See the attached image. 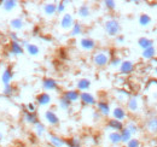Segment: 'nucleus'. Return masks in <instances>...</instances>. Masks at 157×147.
<instances>
[{
  "mask_svg": "<svg viewBox=\"0 0 157 147\" xmlns=\"http://www.w3.org/2000/svg\"><path fill=\"white\" fill-rule=\"evenodd\" d=\"M156 48L152 46V47H149V48H146V50H143V52H141V57H143V59H145V60H152V59H155L156 58Z\"/></svg>",
  "mask_w": 157,
  "mask_h": 147,
  "instance_id": "obj_27",
  "label": "nucleus"
},
{
  "mask_svg": "<svg viewBox=\"0 0 157 147\" xmlns=\"http://www.w3.org/2000/svg\"><path fill=\"white\" fill-rule=\"evenodd\" d=\"M82 33H83V25L80 22H75L74 25H73V28L69 32V35L73 37H76V36H80Z\"/></svg>",
  "mask_w": 157,
  "mask_h": 147,
  "instance_id": "obj_30",
  "label": "nucleus"
},
{
  "mask_svg": "<svg viewBox=\"0 0 157 147\" xmlns=\"http://www.w3.org/2000/svg\"><path fill=\"white\" fill-rule=\"evenodd\" d=\"M46 124L45 123H42V122H39L38 124H35L34 126V133L36 134V136H39L41 138L42 135H45L46 134Z\"/></svg>",
  "mask_w": 157,
  "mask_h": 147,
  "instance_id": "obj_35",
  "label": "nucleus"
},
{
  "mask_svg": "<svg viewBox=\"0 0 157 147\" xmlns=\"http://www.w3.org/2000/svg\"><path fill=\"white\" fill-rule=\"evenodd\" d=\"M111 118L117 119L121 122H124L128 118V112L126 110V107H123L122 105H116L111 109Z\"/></svg>",
  "mask_w": 157,
  "mask_h": 147,
  "instance_id": "obj_5",
  "label": "nucleus"
},
{
  "mask_svg": "<svg viewBox=\"0 0 157 147\" xmlns=\"http://www.w3.org/2000/svg\"><path fill=\"white\" fill-rule=\"evenodd\" d=\"M104 32L108 36L116 37L121 33V24L116 18H109L104 22Z\"/></svg>",
  "mask_w": 157,
  "mask_h": 147,
  "instance_id": "obj_2",
  "label": "nucleus"
},
{
  "mask_svg": "<svg viewBox=\"0 0 157 147\" xmlns=\"http://www.w3.org/2000/svg\"><path fill=\"white\" fill-rule=\"evenodd\" d=\"M121 63H122V59H121L118 55H114V57H111L109 65H110L111 68H120Z\"/></svg>",
  "mask_w": 157,
  "mask_h": 147,
  "instance_id": "obj_38",
  "label": "nucleus"
},
{
  "mask_svg": "<svg viewBox=\"0 0 157 147\" xmlns=\"http://www.w3.org/2000/svg\"><path fill=\"white\" fill-rule=\"evenodd\" d=\"M36 110H38L36 103H28L25 105V111H28V112H36Z\"/></svg>",
  "mask_w": 157,
  "mask_h": 147,
  "instance_id": "obj_43",
  "label": "nucleus"
},
{
  "mask_svg": "<svg viewBox=\"0 0 157 147\" xmlns=\"http://www.w3.org/2000/svg\"><path fill=\"white\" fill-rule=\"evenodd\" d=\"M62 96H64L71 104L80 101V92H78L76 88L75 89H67V91H64L63 94H62Z\"/></svg>",
  "mask_w": 157,
  "mask_h": 147,
  "instance_id": "obj_18",
  "label": "nucleus"
},
{
  "mask_svg": "<svg viewBox=\"0 0 157 147\" xmlns=\"http://www.w3.org/2000/svg\"><path fill=\"white\" fill-rule=\"evenodd\" d=\"M12 80H13V70H12L11 66H6L1 73V83H2V86L11 85Z\"/></svg>",
  "mask_w": 157,
  "mask_h": 147,
  "instance_id": "obj_15",
  "label": "nucleus"
},
{
  "mask_svg": "<svg viewBox=\"0 0 157 147\" xmlns=\"http://www.w3.org/2000/svg\"><path fill=\"white\" fill-rule=\"evenodd\" d=\"M103 5H104V7H105L106 10H109V11H114V10L116 9V1H114V0H105V1L103 2Z\"/></svg>",
  "mask_w": 157,
  "mask_h": 147,
  "instance_id": "obj_40",
  "label": "nucleus"
},
{
  "mask_svg": "<svg viewBox=\"0 0 157 147\" xmlns=\"http://www.w3.org/2000/svg\"><path fill=\"white\" fill-rule=\"evenodd\" d=\"M52 104V96L47 92H41L36 95V105L40 107H46Z\"/></svg>",
  "mask_w": 157,
  "mask_h": 147,
  "instance_id": "obj_13",
  "label": "nucleus"
},
{
  "mask_svg": "<svg viewBox=\"0 0 157 147\" xmlns=\"http://www.w3.org/2000/svg\"><path fill=\"white\" fill-rule=\"evenodd\" d=\"M1 6H2V9L6 12H11L15 9L18 7V1H16V0H4L2 4H1Z\"/></svg>",
  "mask_w": 157,
  "mask_h": 147,
  "instance_id": "obj_28",
  "label": "nucleus"
},
{
  "mask_svg": "<svg viewBox=\"0 0 157 147\" xmlns=\"http://www.w3.org/2000/svg\"><path fill=\"white\" fill-rule=\"evenodd\" d=\"M75 22H76V21H75L74 16H73L71 13L65 12L64 15H62V17L59 19V27H60V29H63V30H69V32H70V29L73 28V25H74Z\"/></svg>",
  "mask_w": 157,
  "mask_h": 147,
  "instance_id": "obj_4",
  "label": "nucleus"
},
{
  "mask_svg": "<svg viewBox=\"0 0 157 147\" xmlns=\"http://www.w3.org/2000/svg\"><path fill=\"white\" fill-rule=\"evenodd\" d=\"M25 52L24 47L21 45V42H11L10 41V53L12 55H22Z\"/></svg>",
  "mask_w": 157,
  "mask_h": 147,
  "instance_id": "obj_24",
  "label": "nucleus"
},
{
  "mask_svg": "<svg viewBox=\"0 0 157 147\" xmlns=\"http://www.w3.org/2000/svg\"><path fill=\"white\" fill-rule=\"evenodd\" d=\"M126 110L128 113H138L140 110V100L137 95H131L128 101L126 103Z\"/></svg>",
  "mask_w": 157,
  "mask_h": 147,
  "instance_id": "obj_9",
  "label": "nucleus"
},
{
  "mask_svg": "<svg viewBox=\"0 0 157 147\" xmlns=\"http://www.w3.org/2000/svg\"><path fill=\"white\" fill-rule=\"evenodd\" d=\"M78 46L85 52H94L97 48V42L92 37H81L78 41Z\"/></svg>",
  "mask_w": 157,
  "mask_h": 147,
  "instance_id": "obj_3",
  "label": "nucleus"
},
{
  "mask_svg": "<svg viewBox=\"0 0 157 147\" xmlns=\"http://www.w3.org/2000/svg\"><path fill=\"white\" fill-rule=\"evenodd\" d=\"M38 32H39V28L35 27V28H34V34H38Z\"/></svg>",
  "mask_w": 157,
  "mask_h": 147,
  "instance_id": "obj_46",
  "label": "nucleus"
},
{
  "mask_svg": "<svg viewBox=\"0 0 157 147\" xmlns=\"http://www.w3.org/2000/svg\"><path fill=\"white\" fill-rule=\"evenodd\" d=\"M126 147H141V142H140L139 139L133 138L132 140H129V141L126 144Z\"/></svg>",
  "mask_w": 157,
  "mask_h": 147,
  "instance_id": "obj_41",
  "label": "nucleus"
},
{
  "mask_svg": "<svg viewBox=\"0 0 157 147\" xmlns=\"http://www.w3.org/2000/svg\"><path fill=\"white\" fill-rule=\"evenodd\" d=\"M124 36L122 35V34H120V35H117V36L115 37V41H116V43H123L124 42Z\"/></svg>",
  "mask_w": 157,
  "mask_h": 147,
  "instance_id": "obj_45",
  "label": "nucleus"
},
{
  "mask_svg": "<svg viewBox=\"0 0 157 147\" xmlns=\"http://www.w3.org/2000/svg\"><path fill=\"white\" fill-rule=\"evenodd\" d=\"M106 128L110 129L111 131H121L124 128V123L117 119H114V118H109L106 121Z\"/></svg>",
  "mask_w": 157,
  "mask_h": 147,
  "instance_id": "obj_19",
  "label": "nucleus"
},
{
  "mask_svg": "<svg viewBox=\"0 0 157 147\" xmlns=\"http://www.w3.org/2000/svg\"><path fill=\"white\" fill-rule=\"evenodd\" d=\"M155 147H157V145H156V146H155Z\"/></svg>",
  "mask_w": 157,
  "mask_h": 147,
  "instance_id": "obj_49",
  "label": "nucleus"
},
{
  "mask_svg": "<svg viewBox=\"0 0 157 147\" xmlns=\"http://www.w3.org/2000/svg\"><path fill=\"white\" fill-rule=\"evenodd\" d=\"M131 93L128 92V91H124L123 88H118L115 91V98H116V100H117L118 103H127L128 101V99L131 98Z\"/></svg>",
  "mask_w": 157,
  "mask_h": 147,
  "instance_id": "obj_21",
  "label": "nucleus"
},
{
  "mask_svg": "<svg viewBox=\"0 0 157 147\" xmlns=\"http://www.w3.org/2000/svg\"><path fill=\"white\" fill-rule=\"evenodd\" d=\"M47 140L50 142V145L52 147H64L65 146V139H63L62 136H59L56 133H47Z\"/></svg>",
  "mask_w": 157,
  "mask_h": 147,
  "instance_id": "obj_11",
  "label": "nucleus"
},
{
  "mask_svg": "<svg viewBox=\"0 0 157 147\" xmlns=\"http://www.w3.org/2000/svg\"><path fill=\"white\" fill-rule=\"evenodd\" d=\"M108 141L113 145V146H117V145H121L122 141H121V134L120 131H110L108 133Z\"/></svg>",
  "mask_w": 157,
  "mask_h": 147,
  "instance_id": "obj_25",
  "label": "nucleus"
},
{
  "mask_svg": "<svg viewBox=\"0 0 157 147\" xmlns=\"http://www.w3.org/2000/svg\"><path fill=\"white\" fill-rule=\"evenodd\" d=\"M91 86H92V82H91V80L87 78V77H82V78L78 80V82H76V89H78L80 93L87 92V91L91 88Z\"/></svg>",
  "mask_w": 157,
  "mask_h": 147,
  "instance_id": "obj_20",
  "label": "nucleus"
},
{
  "mask_svg": "<svg viewBox=\"0 0 157 147\" xmlns=\"http://www.w3.org/2000/svg\"><path fill=\"white\" fill-rule=\"evenodd\" d=\"M155 75H156V77H157V66L155 68Z\"/></svg>",
  "mask_w": 157,
  "mask_h": 147,
  "instance_id": "obj_48",
  "label": "nucleus"
},
{
  "mask_svg": "<svg viewBox=\"0 0 157 147\" xmlns=\"http://www.w3.org/2000/svg\"><path fill=\"white\" fill-rule=\"evenodd\" d=\"M9 37H10V41H11V42H21V37L17 32H12V30H11V32L9 33Z\"/></svg>",
  "mask_w": 157,
  "mask_h": 147,
  "instance_id": "obj_42",
  "label": "nucleus"
},
{
  "mask_svg": "<svg viewBox=\"0 0 157 147\" xmlns=\"http://www.w3.org/2000/svg\"><path fill=\"white\" fill-rule=\"evenodd\" d=\"M23 121L29 126H35L40 122L36 112H28V111H23Z\"/></svg>",
  "mask_w": 157,
  "mask_h": 147,
  "instance_id": "obj_16",
  "label": "nucleus"
},
{
  "mask_svg": "<svg viewBox=\"0 0 157 147\" xmlns=\"http://www.w3.org/2000/svg\"><path fill=\"white\" fill-rule=\"evenodd\" d=\"M71 103L69 101V100H67L64 96H60L58 100V107L60 110L63 111H69L70 110V107H71Z\"/></svg>",
  "mask_w": 157,
  "mask_h": 147,
  "instance_id": "obj_34",
  "label": "nucleus"
},
{
  "mask_svg": "<svg viewBox=\"0 0 157 147\" xmlns=\"http://www.w3.org/2000/svg\"><path fill=\"white\" fill-rule=\"evenodd\" d=\"M120 134H121V141H122V144H124V145H126L129 140H132V139H133V134H132L128 129L126 128V127L120 131Z\"/></svg>",
  "mask_w": 157,
  "mask_h": 147,
  "instance_id": "obj_33",
  "label": "nucleus"
},
{
  "mask_svg": "<svg viewBox=\"0 0 157 147\" xmlns=\"http://www.w3.org/2000/svg\"><path fill=\"white\" fill-rule=\"evenodd\" d=\"M25 50V52L28 53L29 55H32V57H36V55H40V47L36 45V43H28V46L24 48Z\"/></svg>",
  "mask_w": 157,
  "mask_h": 147,
  "instance_id": "obj_31",
  "label": "nucleus"
},
{
  "mask_svg": "<svg viewBox=\"0 0 157 147\" xmlns=\"http://www.w3.org/2000/svg\"><path fill=\"white\" fill-rule=\"evenodd\" d=\"M25 23H24V19L22 17H15L10 21V27L12 29V32H18V30H22L24 28Z\"/></svg>",
  "mask_w": 157,
  "mask_h": 147,
  "instance_id": "obj_23",
  "label": "nucleus"
},
{
  "mask_svg": "<svg viewBox=\"0 0 157 147\" xmlns=\"http://www.w3.org/2000/svg\"><path fill=\"white\" fill-rule=\"evenodd\" d=\"M44 119L51 127H57V126H59V123H60L59 116L53 110H51V109H48V110H46L44 112Z\"/></svg>",
  "mask_w": 157,
  "mask_h": 147,
  "instance_id": "obj_6",
  "label": "nucleus"
},
{
  "mask_svg": "<svg viewBox=\"0 0 157 147\" xmlns=\"http://www.w3.org/2000/svg\"><path fill=\"white\" fill-rule=\"evenodd\" d=\"M96 110L101 115V117H109L111 115V106L106 100H98L96 105Z\"/></svg>",
  "mask_w": 157,
  "mask_h": 147,
  "instance_id": "obj_12",
  "label": "nucleus"
},
{
  "mask_svg": "<svg viewBox=\"0 0 157 147\" xmlns=\"http://www.w3.org/2000/svg\"><path fill=\"white\" fill-rule=\"evenodd\" d=\"M138 23H139L140 27L146 28V27H149V25L152 23V18H151V16L147 15V13H141V15H139V17H138Z\"/></svg>",
  "mask_w": 157,
  "mask_h": 147,
  "instance_id": "obj_29",
  "label": "nucleus"
},
{
  "mask_svg": "<svg viewBox=\"0 0 157 147\" xmlns=\"http://www.w3.org/2000/svg\"><path fill=\"white\" fill-rule=\"evenodd\" d=\"M42 13L46 17H55L57 15V2H45L41 6Z\"/></svg>",
  "mask_w": 157,
  "mask_h": 147,
  "instance_id": "obj_14",
  "label": "nucleus"
},
{
  "mask_svg": "<svg viewBox=\"0 0 157 147\" xmlns=\"http://www.w3.org/2000/svg\"><path fill=\"white\" fill-rule=\"evenodd\" d=\"M111 57L113 55L110 50H96L92 55V63L97 68H105L109 65Z\"/></svg>",
  "mask_w": 157,
  "mask_h": 147,
  "instance_id": "obj_1",
  "label": "nucleus"
},
{
  "mask_svg": "<svg viewBox=\"0 0 157 147\" xmlns=\"http://www.w3.org/2000/svg\"><path fill=\"white\" fill-rule=\"evenodd\" d=\"M124 127L128 129L133 135H136V134H138L139 133V130H140V128H139V126H138L137 122H134V121H128L126 124H124Z\"/></svg>",
  "mask_w": 157,
  "mask_h": 147,
  "instance_id": "obj_36",
  "label": "nucleus"
},
{
  "mask_svg": "<svg viewBox=\"0 0 157 147\" xmlns=\"http://www.w3.org/2000/svg\"><path fill=\"white\" fill-rule=\"evenodd\" d=\"M1 93H2L5 96H11V95H13V93H15V88H13V86H12V85L4 86V88H2Z\"/></svg>",
  "mask_w": 157,
  "mask_h": 147,
  "instance_id": "obj_39",
  "label": "nucleus"
},
{
  "mask_svg": "<svg viewBox=\"0 0 157 147\" xmlns=\"http://www.w3.org/2000/svg\"><path fill=\"white\" fill-rule=\"evenodd\" d=\"M97 98L90 92H82L80 93V103L83 105V106H96L97 105Z\"/></svg>",
  "mask_w": 157,
  "mask_h": 147,
  "instance_id": "obj_7",
  "label": "nucleus"
},
{
  "mask_svg": "<svg viewBox=\"0 0 157 147\" xmlns=\"http://www.w3.org/2000/svg\"><path fill=\"white\" fill-rule=\"evenodd\" d=\"M41 86H42V89L46 91V92L58 91V88H59V85H58V82H57V80H55V78H52V77H45V78H42Z\"/></svg>",
  "mask_w": 157,
  "mask_h": 147,
  "instance_id": "obj_10",
  "label": "nucleus"
},
{
  "mask_svg": "<svg viewBox=\"0 0 157 147\" xmlns=\"http://www.w3.org/2000/svg\"><path fill=\"white\" fill-rule=\"evenodd\" d=\"M65 146L67 147H81L82 146V141L78 136H71L69 139L65 140Z\"/></svg>",
  "mask_w": 157,
  "mask_h": 147,
  "instance_id": "obj_32",
  "label": "nucleus"
},
{
  "mask_svg": "<svg viewBox=\"0 0 157 147\" xmlns=\"http://www.w3.org/2000/svg\"><path fill=\"white\" fill-rule=\"evenodd\" d=\"M67 4H69V1H59V2H57V15H64L65 13Z\"/></svg>",
  "mask_w": 157,
  "mask_h": 147,
  "instance_id": "obj_37",
  "label": "nucleus"
},
{
  "mask_svg": "<svg viewBox=\"0 0 157 147\" xmlns=\"http://www.w3.org/2000/svg\"><path fill=\"white\" fill-rule=\"evenodd\" d=\"M134 69H136V64L129 59H124V60H122V63L118 68V73L121 76H128L134 71Z\"/></svg>",
  "mask_w": 157,
  "mask_h": 147,
  "instance_id": "obj_8",
  "label": "nucleus"
},
{
  "mask_svg": "<svg viewBox=\"0 0 157 147\" xmlns=\"http://www.w3.org/2000/svg\"><path fill=\"white\" fill-rule=\"evenodd\" d=\"M2 139H4V134H2V133H0V141H1Z\"/></svg>",
  "mask_w": 157,
  "mask_h": 147,
  "instance_id": "obj_47",
  "label": "nucleus"
},
{
  "mask_svg": "<svg viewBox=\"0 0 157 147\" xmlns=\"http://www.w3.org/2000/svg\"><path fill=\"white\" fill-rule=\"evenodd\" d=\"M155 43V41L150 37H146V36H141L138 39V46L141 48V50H146L149 47H152Z\"/></svg>",
  "mask_w": 157,
  "mask_h": 147,
  "instance_id": "obj_26",
  "label": "nucleus"
},
{
  "mask_svg": "<svg viewBox=\"0 0 157 147\" xmlns=\"http://www.w3.org/2000/svg\"><path fill=\"white\" fill-rule=\"evenodd\" d=\"M78 18L81 19H86L88 18L90 16H91V7H90V5H87V4H82V5H80L78 7Z\"/></svg>",
  "mask_w": 157,
  "mask_h": 147,
  "instance_id": "obj_22",
  "label": "nucleus"
},
{
  "mask_svg": "<svg viewBox=\"0 0 157 147\" xmlns=\"http://www.w3.org/2000/svg\"><path fill=\"white\" fill-rule=\"evenodd\" d=\"M145 129L150 135H157V116H152L146 119Z\"/></svg>",
  "mask_w": 157,
  "mask_h": 147,
  "instance_id": "obj_17",
  "label": "nucleus"
},
{
  "mask_svg": "<svg viewBox=\"0 0 157 147\" xmlns=\"http://www.w3.org/2000/svg\"><path fill=\"white\" fill-rule=\"evenodd\" d=\"M101 118H103V117H101V115H100L97 110L92 112V121H93V122H99Z\"/></svg>",
  "mask_w": 157,
  "mask_h": 147,
  "instance_id": "obj_44",
  "label": "nucleus"
}]
</instances>
